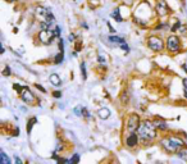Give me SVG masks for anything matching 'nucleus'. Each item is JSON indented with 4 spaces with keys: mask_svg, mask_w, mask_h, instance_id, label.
<instances>
[{
    "mask_svg": "<svg viewBox=\"0 0 187 164\" xmlns=\"http://www.w3.org/2000/svg\"><path fill=\"white\" fill-rule=\"evenodd\" d=\"M139 136L141 140L144 141H150L153 138H155V136H156V127H155V124L149 121H145L144 123H141L139 127Z\"/></svg>",
    "mask_w": 187,
    "mask_h": 164,
    "instance_id": "obj_1",
    "label": "nucleus"
},
{
    "mask_svg": "<svg viewBox=\"0 0 187 164\" xmlns=\"http://www.w3.org/2000/svg\"><path fill=\"white\" fill-rule=\"evenodd\" d=\"M36 17L40 19V23H48L51 26L55 22V18L51 14V12L48 8H44V6H37L36 8Z\"/></svg>",
    "mask_w": 187,
    "mask_h": 164,
    "instance_id": "obj_2",
    "label": "nucleus"
},
{
    "mask_svg": "<svg viewBox=\"0 0 187 164\" xmlns=\"http://www.w3.org/2000/svg\"><path fill=\"white\" fill-rule=\"evenodd\" d=\"M161 144H163V146L168 151H177L181 146L185 145V142L178 137H169V138H165V140L161 141Z\"/></svg>",
    "mask_w": 187,
    "mask_h": 164,
    "instance_id": "obj_3",
    "label": "nucleus"
},
{
    "mask_svg": "<svg viewBox=\"0 0 187 164\" xmlns=\"http://www.w3.org/2000/svg\"><path fill=\"white\" fill-rule=\"evenodd\" d=\"M55 37H56L55 31H51L49 28L48 30H41L40 33H38V40H40L42 44H45V45H50Z\"/></svg>",
    "mask_w": 187,
    "mask_h": 164,
    "instance_id": "obj_4",
    "label": "nucleus"
},
{
    "mask_svg": "<svg viewBox=\"0 0 187 164\" xmlns=\"http://www.w3.org/2000/svg\"><path fill=\"white\" fill-rule=\"evenodd\" d=\"M147 46L154 51H161L164 49V43L159 39V37L151 36V37H149V40H147Z\"/></svg>",
    "mask_w": 187,
    "mask_h": 164,
    "instance_id": "obj_5",
    "label": "nucleus"
},
{
    "mask_svg": "<svg viewBox=\"0 0 187 164\" xmlns=\"http://www.w3.org/2000/svg\"><path fill=\"white\" fill-rule=\"evenodd\" d=\"M167 49L171 53H178L179 49H181V45H179V39L177 36H169L167 40Z\"/></svg>",
    "mask_w": 187,
    "mask_h": 164,
    "instance_id": "obj_6",
    "label": "nucleus"
},
{
    "mask_svg": "<svg viewBox=\"0 0 187 164\" xmlns=\"http://www.w3.org/2000/svg\"><path fill=\"white\" fill-rule=\"evenodd\" d=\"M140 127V118L137 114H131L127 122V130L128 132H135L136 130H139Z\"/></svg>",
    "mask_w": 187,
    "mask_h": 164,
    "instance_id": "obj_7",
    "label": "nucleus"
},
{
    "mask_svg": "<svg viewBox=\"0 0 187 164\" xmlns=\"http://www.w3.org/2000/svg\"><path fill=\"white\" fill-rule=\"evenodd\" d=\"M155 10H156L158 16H160V17H164V16H167L169 13V8H168L167 3H165L164 0H159V1L156 3Z\"/></svg>",
    "mask_w": 187,
    "mask_h": 164,
    "instance_id": "obj_8",
    "label": "nucleus"
},
{
    "mask_svg": "<svg viewBox=\"0 0 187 164\" xmlns=\"http://www.w3.org/2000/svg\"><path fill=\"white\" fill-rule=\"evenodd\" d=\"M21 96H22V100H23V102H24V103H28V104L33 103V100H35L33 94L31 92L30 90L27 89V87H23L22 92H21Z\"/></svg>",
    "mask_w": 187,
    "mask_h": 164,
    "instance_id": "obj_9",
    "label": "nucleus"
},
{
    "mask_svg": "<svg viewBox=\"0 0 187 164\" xmlns=\"http://www.w3.org/2000/svg\"><path fill=\"white\" fill-rule=\"evenodd\" d=\"M139 137H140V136H137L135 132H129V135L127 136V138H126L127 146H129V148H133V146H136L137 142H139Z\"/></svg>",
    "mask_w": 187,
    "mask_h": 164,
    "instance_id": "obj_10",
    "label": "nucleus"
},
{
    "mask_svg": "<svg viewBox=\"0 0 187 164\" xmlns=\"http://www.w3.org/2000/svg\"><path fill=\"white\" fill-rule=\"evenodd\" d=\"M97 116L101 118V119H108L109 117H110V110L108 109V108H101V109H99L97 111Z\"/></svg>",
    "mask_w": 187,
    "mask_h": 164,
    "instance_id": "obj_11",
    "label": "nucleus"
},
{
    "mask_svg": "<svg viewBox=\"0 0 187 164\" xmlns=\"http://www.w3.org/2000/svg\"><path fill=\"white\" fill-rule=\"evenodd\" d=\"M50 82H51V85H54V86H60V83H62V81H60V78H59V76L58 75H51L50 76Z\"/></svg>",
    "mask_w": 187,
    "mask_h": 164,
    "instance_id": "obj_12",
    "label": "nucleus"
},
{
    "mask_svg": "<svg viewBox=\"0 0 187 164\" xmlns=\"http://www.w3.org/2000/svg\"><path fill=\"white\" fill-rule=\"evenodd\" d=\"M110 16H112V18L115 19L117 22H122V17H121V14H119V9H114Z\"/></svg>",
    "mask_w": 187,
    "mask_h": 164,
    "instance_id": "obj_13",
    "label": "nucleus"
},
{
    "mask_svg": "<svg viewBox=\"0 0 187 164\" xmlns=\"http://www.w3.org/2000/svg\"><path fill=\"white\" fill-rule=\"evenodd\" d=\"M109 40H110L112 43H114V44H119V45H122L123 43H126L124 39H122V37H118V36H110V37H109Z\"/></svg>",
    "mask_w": 187,
    "mask_h": 164,
    "instance_id": "obj_14",
    "label": "nucleus"
},
{
    "mask_svg": "<svg viewBox=\"0 0 187 164\" xmlns=\"http://www.w3.org/2000/svg\"><path fill=\"white\" fill-rule=\"evenodd\" d=\"M0 162H1V164H10V159L6 158V155L1 151V154H0Z\"/></svg>",
    "mask_w": 187,
    "mask_h": 164,
    "instance_id": "obj_15",
    "label": "nucleus"
},
{
    "mask_svg": "<svg viewBox=\"0 0 187 164\" xmlns=\"http://www.w3.org/2000/svg\"><path fill=\"white\" fill-rule=\"evenodd\" d=\"M154 124H155V127L159 128V130H167V124L161 121L160 122H154Z\"/></svg>",
    "mask_w": 187,
    "mask_h": 164,
    "instance_id": "obj_16",
    "label": "nucleus"
},
{
    "mask_svg": "<svg viewBox=\"0 0 187 164\" xmlns=\"http://www.w3.org/2000/svg\"><path fill=\"white\" fill-rule=\"evenodd\" d=\"M63 58H64V54H63V51H60V53L56 55L55 59H54L55 64H59V63H62V62H63Z\"/></svg>",
    "mask_w": 187,
    "mask_h": 164,
    "instance_id": "obj_17",
    "label": "nucleus"
},
{
    "mask_svg": "<svg viewBox=\"0 0 187 164\" xmlns=\"http://www.w3.org/2000/svg\"><path fill=\"white\" fill-rule=\"evenodd\" d=\"M81 75H82L83 80H86V78H87V75H86V64H85L83 62L81 63Z\"/></svg>",
    "mask_w": 187,
    "mask_h": 164,
    "instance_id": "obj_18",
    "label": "nucleus"
},
{
    "mask_svg": "<svg viewBox=\"0 0 187 164\" xmlns=\"http://www.w3.org/2000/svg\"><path fill=\"white\" fill-rule=\"evenodd\" d=\"M75 114H76V116H82V114H83V108L82 106H81V105H78V106H77L76 108V109H75Z\"/></svg>",
    "mask_w": 187,
    "mask_h": 164,
    "instance_id": "obj_19",
    "label": "nucleus"
},
{
    "mask_svg": "<svg viewBox=\"0 0 187 164\" xmlns=\"http://www.w3.org/2000/svg\"><path fill=\"white\" fill-rule=\"evenodd\" d=\"M33 122H36V118H32V121H28V126H27V131L30 132L31 131V128H32V126H33Z\"/></svg>",
    "mask_w": 187,
    "mask_h": 164,
    "instance_id": "obj_20",
    "label": "nucleus"
},
{
    "mask_svg": "<svg viewBox=\"0 0 187 164\" xmlns=\"http://www.w3.org/2000/svg\"><path fill=\"white\" fill-rule=\"evenodd\" d=\"M121 99H122L123 103L127 104V103H128V94H127V92H123V95H122Z\"/></svg>",
    "mask_w": 187,
    "mask_h": 164,
    "instance_id": "obj_21",
    "label": "nucleus"
},
{
    "mask_svg": "<svg viewBox=\"0 0 187 164\" xmlns=\"http://www.w3.org/2000/svg\"><path fill=\"white\" fill-rule=\"evenodd\" d=\"M179 27H181V22H179V21H176V24L172 27V31H173V32H174V31H178Z\"/></svg>",
    "mask_w": 187,
    "mask_h": 164,
    "instance_id": "obj_22",
    "label": "nucleus"
},
{
    "mask_svg": "<svg viewBox=\"0 0 187 164\" xmlns=\"http://www.w3.org/2000/svg\"><path fill=\"white\" fill-rule=\"evenodd\" d=\"M183 91H185V96L187 97V80H183Z\"/></svg>",
    "mask_w": 187,
    "mask_h": 164,
    "instance_id": "obj_23",
    "label": "nucleus"
},
{
    "mask_svg": "<svg viewBox=\"0 0 187 164\" xmlns=\"http://www.w3.org/2000/svg\"><path fill=\"white\" fill-rule=\"evenodd\" d=\"M121 48H122V50H124V51H126V53H128V51H129V48L127 46V44H126V43H123V44L121 45Z\"/></svg>",
    "mask_w": 187,
    "mask_h": 164,
    "instance_id": "obj_24",
    "label": "nucleus"
},
{
    "mask_svg": "<svg viewBox=\"0 0 187 164\" xmlns=\"http://www.w3.org/2000/svg\"><path fill=\"white\" fill-rule=\"evenodd\" d=\"M80 160V156H78V154H76L75 156H73V159L70 160V163H77Z\"/></svg>",
    "mask_w": 187,
    "mask_h": 164,
    "instance_id": "obj_25",
    "label": "nucleus"
},
{
    "mask_svg": "<svg viewBox=\"0 0 187 164\" xmlns=\"http://www.w3.org/2000/svg\"><path fill=\"white\" fill-rule=\"evenodd\" d=\"M3 75H4V76H9V75H10V68H9V67H5L4 72H3Z\"/></svg>",
    "mask_w": 187,
    "mask_h": 164,
    "instance_id": "obj_26",
    "label": "nucleus"
},
{
    "mask_svg": "<svg viewBox=\"0 0 187 164\" xmlns=\"http://www.w3.org/2000/svg\"><path fill=\"white\" fill-rule=\"evenodd\" d=\"M53 95H54V97H56V99H59V97H62V92L60 91H54Z\"/></svg>",
    "mask_w": 187,
    "mask_h": 164,
    "instance_id": "obj_27",
    "label": "nucleus"
},
{
    "mask_svg": "<svg viewBox=\"0 0 187 164\" xmlns=\"http://www.w3.org/2000/svg\"><path fill=\"white\" fill-rule=\"evenodd\" d=\"M35 86H36V89H38L41 92H46V90H45V89H44V87H42L41 85H35Z\"/></svg>",
    "mask_w": 187,
    "mask_h": 164,
    "instance_id": "obj_28",
    "label": "nucleus"
},
{
    "mask_svg": "<svg viewBox=\"0 0 187 164\" xmlns=\"http://www.w3.org/2000/svg\"><path fill=\"white\" fill-rule=\"evenodd\" d=\"M14 89L17 90V91H19V92H22V90H23V87H21L19 85H14Z\"/></svg>",
    "mask_w": 187,
    "mask_h": 164,
    "instance_id": "obj_29",
    "label": "nucleus"
},
{
    "mask_svg": "<svg viewBox=\"0 0 187 164\" xmlns=\"http://www.w3.org/2000/svg\"><path fill=\"white\" fill-rule=\"evenodd\" d=\"M55 35H56V37L59 36V35H60V28H59V27H55Z\"/></svg>",
    "mask_w": 187,
    "mask_h": 164,
    "instance_id": "obj_30",
    "label": "nucleus"
},
{
    "mask_svg": "<svg viewBox=\"0 0 187 164\" xmlns=\"http://www.w3.org/2000/svg\"><path fill=\"white\" fill-rule=\"evenodd\" d=\"M59 48H60V50L63 51V48H64V45H63V40H60V43H59Z\"/></svg>",
    "mask_w": 187,
    "mask_h": 164,
    "instance_id": "obj_31",
    "label": "nucleus"
},
{
    "mask_svg": "<svg viewBox=\"0 0 187 164\" xmlns=\"http://www.w3.org/2000/svg\"><path fill=\"white\" fill-rule=\"evenodd\" d=\"M16 163H17V164H22V160H21L19 158H17V156H16Z\"/></svg>",
    "mask_w": 187,
    "mask_h": 164,
    "instance_id": "obj_32",
    "label": "nucleus"
},
{
    "mask_svg": "<svg viewBox=\"0 0 187 164\" xmlns=\"http://www.w3.org/2000/svg\"><path fill=\"white\" fill-rule=\"evenodd\" d=\"M69 40H70V41L75 40V35H69Z\"/></svg>",
    "mask_w": 187,
    "mask_h": 164,
    "instance_id": "obj_33",
    "label": "nucleus"
},
{
    "mask_svg": "<svg viewBox=\"0 0 187 164\" xmlns=\"http://www.w3.org/2000/svg\"><path fill=\"white\" fill-rule=\"evenodd\" d=\"M99 62H100V63H103V62H104V58H101V57H99Z\"/></svg>",
    "mask_w": 187,
    "mask_h": 164,
    "instance_id": "obj_34",
    "label": "nucleus"
},
{
    "mask_svg": "<svg viewBox=\"0 0 187 164\" xmlns=\"http://www.w3.org/2000/svg\"><path fill=\"white\" fill-rule=\"evenodd\" d=\"M182 67H183V69H185V71L187 72V67H186V65H185V64H183V65H182Z\"/></svg>",
    "mask_w": 187,
    "mask_h": 164,
    "instance_id": "obj_35",
    "label": "nucleus"
},
{
    "mask_svg": "<svg viewBox=\"0 0 187 164\" xmlns=\"http://www.w3.org/2000/svg\"><path fill=\"white\" fill-rule=\"evenodd\" d=\"M6 1H13V0H6Z\"/></svg>",
    "mask_w": 187,
    "mask_h": 164,
    "instance_id": "obj_36",
    "label": "nucleus"
}]
</instances>
